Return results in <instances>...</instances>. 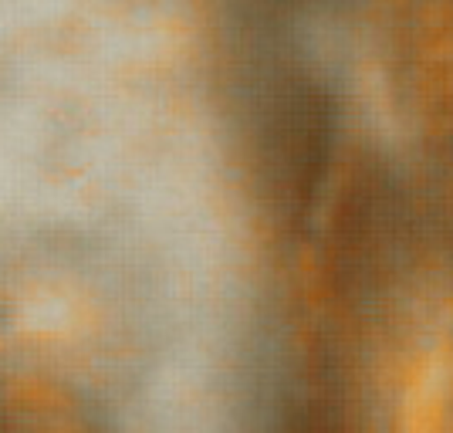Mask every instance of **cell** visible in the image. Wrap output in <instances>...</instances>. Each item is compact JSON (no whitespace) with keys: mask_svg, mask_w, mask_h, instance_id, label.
Masks as SVG:
<instances>
[{"mask_svg":"<svg viewBox=\"0 0 453 433\" xmlns=\"http://www.w3.org/2000/svg\"><path fill=\"white\" fill-rule=\"evenodd\" d=\"M396 89L426 139L453 143V0H410L396 20Z\"/></svg>","mask_w":453,"mask_h":433,"instance_id":"obj_1","label":"cell"}]
</instances>
